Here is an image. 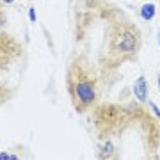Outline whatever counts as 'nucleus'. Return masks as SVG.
<instances>
[{
	"mask_svg": "<svg viewBox=\"0 0 160 160\" xmlns=\"http://www.w3.org/2000/svg\"><path fill=\"white\" fill-rule=\"evenodd\" d=\"M98 141H110L121 158L123 144L130 135L142 146L144 158H157L160 149V119L142 103H98L92 109Z\"/></svg>",
	"mask_w": 160,
	"mask_h": 160,
	"instance_id": "nucleus-1",
	"label": "nucleus"
},
{
	"mask_svg": "<svg viewBox=\"0 0 160 160\" xmlns=\"http://www.w3.org/2000/svg\"><path fill=\"white\" fill-rule=\"evenodd\" d=\"M141 48H142V34L137 23H133L126 16L114 18L105 30L98 64L103 73L116 71L125 62L137 61Z\"/></svg>",
	"mask_w": 160,
	"mask_h": 160,
	"instance_id": "nucleus-2",
	"label": "nucleus"
},
{
	"mask_svg": "<svg viewBox=\"0 0 160 160\" xmlns=\"http://www.w3.org/2000/svg\"><path fill=\"white\" fill-rule=\"evenodd\" d=\"M66 89L77 114H87L100 103V73L86 55H77L66 71Z\"/></svg>",
	"mask_w": 160,
	"mask_h": 160,
	"instance_id": "nucleus-3",
	"label": "nucleus"
},
{
	"mask_svg": "<svg viewBox=\"0 0 160 160\" xmlns=\"http://www.w3.org/2000/svg\"><path fill=\"white\" fill-rule=\"evenodd\" d=\"M23 55V45L12 34L0 32V71L11 69Z\"/></svg>",
	"mask_w": 160,
	"mask_h": 160,
	"instance_id": "nucleus-4",
	"label": "nucleus"
},
{
	"mask_svg": "<svg viewBox=\"0 0 160 160\" xmlns=\"http://www.w3.org/2000/svg\"><path fill=\"white\" fill-rule=\"evenodd\" d=\"M132 91H133V98H135V102L139 103H148V82H146V77L141 75L137 77V80L133 82V87H132Z\"/></svg>",
	"mask_w": 160,
	"mask_h": 160,
	"instance_id": "nucleus-5",
	"label": "nucleus"
},
{
	"mask_svg": "<svg viewBox=\"0 0 160 160\" xmlns=\"http://www.w3.org/2000/svg\"><path fill=\"white\" fill-rule=\"evenodd\" d=\"M155 12H157V6H155L153 2H146V4L141 6L139 14H141V18H142L144 22H149V20L155 18Z\"/></svg>",
	"mask_w": 160,
	"mask_h": 160,
	"instance_id": "nucleus-6",
	"label": "nucleus"
},
{
	"mask_svg": "<svg viewBox=\"0 0 160 160\" xmlns=\"http://www.w3.org/2000/svg\"><path fill=\"white\" fill-rule=\"evenodd\" d=\"M12 96H14V89L9 84H6V82H0V107L9 102Z\"/></svg>",
	"mask_w": 160,
	"mask_h": 160,
	"instance_id": "nucleus-7",
	"label": "nucleus"
},
{
	"mask_svg": "<svg viewBox=\"0 0 160 160\" xmlns=\"http://www.w3.org/2000/svg\"><path fill=\"white\" fill-rule=\"evenodd\" d=\"M6 4L0 2V32L6 30V25H7V14H6V9H4Z\"/></svg>",
	"mask_w": 160,
	"mask_h": 160,
	"instance_id": "nucleus-8",
	"label": "nucleus"
},
{
	"mask_svg": "<svg viewBox=\"0 0 160 160\" xmlns=\"http://www.w3.org/2000/svg\"><path fill=\"white\" fill-rule=\"evenodd\" d=\"M148 105H149V110H151V114L157 118V119H160V110L157 109V105H155V102H149L148 100Z\"/></svg>",
	"mask_w": 160,
	"mask_h": 160,
	"instance_id": "nucleus-9",
	"label": "nucleus"
},
{
	"mask_svg": "<svg viewBox=\"0 0 160 160\" xmlns=\"http://www.w3.org/2000/svg\"><path fill=\"white\" fill-rule=\"evenodd\" d=\"M0 158H18L16 155H9V153H0Z\"/></svg>",
	"mask_w": 160,
	"mask_h": 160,
	"instance_id": "nucleus-10",
	"label": "nucleus"
},
{
	"mask_svg": "<svg viewBox=\"0 0 160 160\" xmlns=\"http://www.w3.org/2000/svg\"><path fill=\"white\" fill-rule=\"evenodd\" d=\"M29 16H30V22H36V11L34 9H30L29 11Z\"/></svg>",
	"mask_w": 160,
	"mask_h": 160,
	"instance_id": "nucleus-11",
	"label": "nucleus"
},
{
	"mask_svg": "<svg viewBox=\"0 0 160 160\" xmlns=\"http://www.w3.org/2000/svg\"><path fill=\"white\" fill-rule=\"evenodd\" d=\"M0 2H2V4H6V6H9V4H12L14 0H0Z\"/></svg>",
	"mask_w": 160,
	"mask_h": 160,
	"instance_id": "nucleus-12",
	"label": "nucleus"
},
{
	"mask_svg": "<svg viewBox=\"0 0 160 160\" xmlns=\"http://www.w3.org/2000/svg\"><path fill=\"white\" fill-rule=\"evenodd\" d=\"M158 87H160V73H158Z\"/></svg>",
	"mask_w": 160,
	"mask_h": 160,
	"instance_id": "nucleus-13",
	"label": "nucleus"
},
{
	"mask_svg": "<svg viewBox=\"0 0 160 160\" xmlns=\"http://www.w3.org/2000/svg\"><path fill=\"white\" fill-rule=\"evenodd\" d=\"M158 41H160V34H158Z\"/></svg>",
	"mask_w": 160,
	"mask_h": 160,
	"instance_id": "nucleus-14",
	"label": "nucleus"
}]
</instances>
